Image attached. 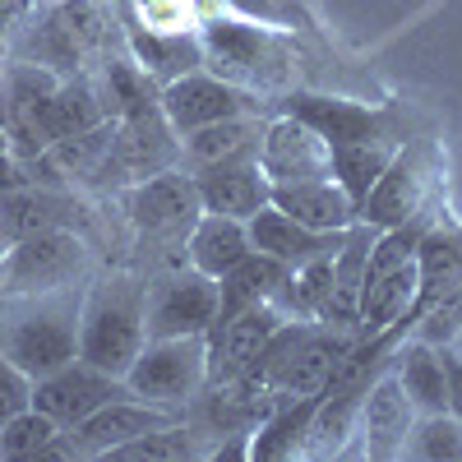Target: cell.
<instances>
[{"instance_id":"6da1fadb","label":"cell","mask_w":462,"mask_h":462,"mask_svg":"<svg viewBox=\"0 0 462 462\" xmlns=\"http://www.w3.org/2000/svg\"><path fill=\"white\" fill-rule=\"evenodd\" d=\"M148 342V278L134 263L97 268L84 282L79 305V356L106 374H121Z\"/></svg>"},{"instance_id":"7a4b0ae2","label":"cell","mask_w":462,"mask_h":462,"mask_svg":"<svg viewBox=\"0 0 462 462\" xmlns=\"http://www.w3.org/2000/svg\"><path fill=\"white\" fill-rule=\"evenodd\" d=\"M121 42L125 28L111 19L102 0H37L5 60H28L69 79V74H88Z\"/></svg>"},{"instance_id":"3957f363","label":"cell","mask_w":462,"mask_h":462,"mask_svg":"<svg viewBox=\"0 0 462 462\" xmlns=\"http://www.w3.org/2000/svg\"><path fill=\"white\" fill-rule=\"evenodd\" d=\"M79 305L84 282L56 291H0V352L28 379H42L79 356Z\"/></svg>"},{"instance_id":"277c9868","label":"cell","mask_w":462,"mask_h":462,"mask_svg":"<svg viewBox=\"0 0 462 462\" xmlns=\"http://www.w3.org/2000/svg\"><path fill=\"white\" fill-rule=\"evenodd\" d=\"M352 346H356L352 328H333V324H319V319H287L273 337H268V346L250 365V374L236 379V383L254 389L273 407L296 402V398H319L333 365L352 352Z\"/></svg>"},{"instance_id":"5b68a950","label":"cell","mask_w":462,"mask_h":462,"mask_svg":"<svg viewBox=\"0 0 462 462\" xmlns=\"http://www.w3.org/2000/svg\"><path fill=\"white\" fill-rule=\"evenodd\" d=\"M121 208H125V222L134 231V245L139 250H152L148 273H162V268L189 263L185 259V241H189V231H195L204 204H199L195 176H189L185 167H171V171H158V176H148V180L125 185L121 189Z\"/></svg>"},{"instance_id":"8992f818","label":"cell","mask_w":462,"mask_h":462,"mask_svg":"<svg viewBox=\"0 0 462 462\" xmlns=\"http://www.w3.org/2000/svg\"><path fill=\"white\" fill-rule=\"evenodd\" d=\"M199 47L204 69L254 97H278L296 79V51L278 28H259L250 19H208L199 28Z\"/></svg>"},{"instance_id":"52a82bcc","label":"cell","mask_w":462,"mask_h":462,"mask_svg":"<svg viewBox=\"0 0 462 462\" xmlns=\"http://www.w3.org/2000/svg\"><path fill=\"white\" fill-rule=\"evenodd\" d=\"M97 273V250L84 231H37V236L14 241L10 250H0V291H56L88 282Z\"/></svg>"},{"instance_id":"ba28073f","label":"cell","mask_w":462,"mask_h":462,"mask_svg":"<svg viewBox=\"0 0 462 462\" xmlns=\"http://www.w3.org/2000/svg\"><path fill=\"white\" fill-rule=\"evenodd\" d=\"M208 383V337H148L134 365L125 370V389L143 402L185 411Z\"/></svg>"},{"instance_id":"9c48e42d","label":"cell","mask_w":462,"mask_h":462,"mask_svg":"<svg viewBox=\"0 0 462 462\" xmlns=\"http://www.w3.org/2000/svg\"><path fill=\"white\" fill-rule=\"evenodd\" d=\"M217 324V278L199 268H162L148 273V337H208Z\"/></svg>"},{"instance_id":"30bf717a","label":"cell","mask_w":462,"mask_h":462,"mask_svg":"<svg viewBox=\"0 0 462 462\" xmlns=\"http://www.w3.org/2000/svg\"><path fill=\"white\" fill-rule=\"evenodd\" d=\"M180 167V134L171 130V121L162 116V106L139 111L130 121H116V139H111V158L102 171V189L97 195H121L125 185L148 180L158 171Z\"/></svg>"},{"instance_id":"8fae6325","label":"cell","mask_w":462,"mask_h":462,"mask_svg":"<svg viewBox=\"0 0 462 462\" xmlns=\"http://www.w3.org/2000/svg\"><path fill=\"white\" fill-rule=\"evenodd\" d=\"M435 185H439V162H435L430 143H407L402 139L398 158L389 162V171H383L374 180V189L365 195L361 222H370L374 231L411 222L416 213H426L435 204Z\"/></svg>"},{"instance_id":"7c38bea8","label":"cell","mask_w":462,"mask_h":462,"mask_svg":"<svg viewBox=\"0 0 462 462\" xmlns=\"http://www.w3.org/2000/svg\"><path fill=\"white\" fill-rule=\"evenodd\" d=\"M60 88V74L28 65V60H0V130L14 158H37L47 152V134H42V106L51 102V93Z\"/></svg>"},{"instance_id":"4fadbf2b","label":"cell","mask_w":462,"mask_h":462,"mask_svg":"<svg viewBox=\"0 0 462 462\" xmlns=\"http://www.w3.org/2000/svg\"><path fill=\"white\" fill-rule=\"evenodd\" d=\"M125 379L121 374H106L97 365H88L84 356L65 361L60 370L32 379V407L47 411L60 430H74L79 420H88L93 411H102L106 402L125 398Z\"/></svg>"},{"instance_id":"5bb4252c","label":"cell","mask_w":462,"mask_h":462,"mask_svg":"<svg viewBox=\"0 0 462 462\" xmlns=\"http://www.w3.org/2000/svg\"><path fill=\"white\" fill-rule=\"evenodd\" d=\"M393 361V356H389ZM416 426V407L407 402L402 383L393 374V365H383L370 389L361 398V416H356V435L346 444V453H361L374 462H398L407 453V435Z\"/></svg>"},{"instance_id":"9a60e30c","label":"cell","mask_w":462,"mask_h":462,"mask_svg":"<svg viewBox=\"0 0 462 462\" xmlns=\"http://www.w3.org/2000/svg\"><path fill=\"white\" fill-rule=\"evenodd\" d=\"M250 111H263V102L236 84L217 79L213 69H189L180 79L162 84V116L171 121L176 134L231 121V116H250Z\"/></svg>"},{"instance_id":"2e32d148","label":"cell","mask_w":462,"mask_h":462,"mask_svg":"<svg viewBox=\"0 0 462 462\" xmlns=\"http://www.w3.org/2000/svg\"><path fill=\"white\" fill-rule=\"evenodd\" d=\"M259 171L268 185H300V180H324L333 176V143L319 139L310 125L296 116L273 111L259 139Z\"/></svg>"},{"instance_id":"e0dca14e","label":"cell","mask_w":462,"mask_h":462,"mask_svg":"<svg viewBox=\"0 0 462 462\" xmlns=\"http://www.w3.org/2000/svg\"><path fill=\"white\" fill-rule=\"evenodd\" d=\"M88 204L79 199V189H47V185H23L0 195V250H10L23 236L37 231H84L88 236Z\"/></svg>"},{"instance_id":"ac0fdd59","label":"cell","mask_w":462,"mask_h":462,"mask_svg":"<svg viewBox=\"0 0 462 462\" xmlns=\"http://www.w3.org/2000/svg\"><path fill=\"white\" fill-rule=\"evenodd\" d=\"M282 324H287V315L278 305H250V310H236L231 319H217L208 328V383L245 379L250 365L259 361V352L268 346V337Z\"/></svg>"},{"instance_id":"d6986e66","label":"cell","mask_w":462,"mask_h":462,"mask_svg":"<svg viewBox=\"0 0 462 462\" xmlns=\"http://www.w3.org/2000/svg\"><path fill=\"white\" fill-rule=\"evenodd\" d=\"M278 111L282 116H296L300 125H310L333 148L337 143H356V139H374V134H389V111H379L370 102H352V97L310 93V88L278 93Z\"/></svg>"},{"instance_id":"ffe728a7","label":"cell","mask_w":462,"mask_h":462,"mask_svg":"<svg viewBox=\"0 0 462 462\" xmlns=\"http://www.w3.org/2000/svg\"><path fill=\"white\" fill-rule=\"evenodd\" d=\"M180 416L185 411H176V407H158V402H143V398L125 393V398L106 402L102 411H93L88 420H79V426L69 430V439L79 448V457H111L121 444H130L148 430H162Z\"/></svg>"},{"instance_id":"44dd1931","label":"cell","mask_w":462,"mask_h":462,"mask_svg":"<svg viewBox=\"0 0 462 462\" xmlns=\"http://www.w3.org/2000/svg\"><path fill=\"white\" fill-rule=\"evenodd\" d=\"M189 176H195V185H199L204 213H222V217L250 222L259 208L273 204V185H268V176L259 171V158H236V162L199 167V171H189Z\"/></svg>"},{"instance_id":"7402d4cb","label":"cell","mask_w":462,"mask_h":462,"mask_svg":"<svg viewBox=\"0 0 462 462\" xmlns=\"http://www.w3.org/2000/svg\"><path fill=\"white\" fill-rule=\"evenodd\" d=\"M88 84L102 102V116L106 121H130V116L139 111H152V106H162V84L152 79V74L121 47H111L93 69H88Z\"/></svg>"},{"instance_id":"603a6c76","label":"cell","mask_w":462,"mask_h":462,"mask_svg":"<svg viewBox=\"0 0 462 462\" xmlns=\"http://www.w3.org/2000/svg\"><path fill=\"white\" fill-rule=\"evenodd\" d=\"M245 231H250V250L287 263L291 273H296V268H305V263H315V259L337 254V245H342V236H346V231H310V226H300L296 217H287V213L273 208V204L259 208V213L245 222Z\"/></svg>"},{"instance_id":"cb8c5ba5","label":"cell","mask_w":462,"mask_h":462,"mask_svg":"<svg viewBox=\"0 0 462 462\" xmlns=\"http://www.w3.org/2000/svg\"><path fill=\"white\" fill-rule=\"evenodd\" d=\"M268 125V111H250V116H231V121L204 125L180 134V167L199 171V167H217V162H236V158H259V139Z\"/></svg>"},{"instance_id":"d4e9b609","label":"cell","mask_w":462,"mask_h":462,"mask_svg":"<svg viewBox=\"0 0 462 462\" xmlns=\"http://www.w3.org/2000/svg\"><path fill=\"white\" fill-rule=\"evenodd\" d=\"M462 287V226L453 222H435L416 245V305H411V324L420 310L448 291Z\"/></svg>"},{"instance_id":"484cf974","label":"cell","mask_w":462,"mask_h":462,"mask_svg":"<svg viewBox=\"0 0 462 462\" xmlns=\"http://www.w3.org/2000/svg\"><path fill=\"white\" fill-rule=\"evenodd\" d=\"M125 51L152 74L158 84H171L189 69H204V47L195 28H125Z\"/></svg>"},{"instance_id":"4316f807","label":"cell","mask_w":462,"mask_h":462,"mask_svg":"<svg viewBox=\"0 0 462 462\" xmlns=\"http://www.w3.org/2000/svg\"><path fill=\"white\" fill-rule=\"evenodd\" d=\"M273 208H282L287 217H296L310 231H346L352 222H361L356 204L346 199V189L333 176L300 180V185H273Z\"/></svg>"},{"instance_id":"83f0119b","label":"cell","mask_w":462,"mask_h":462,"mask_svg":"<svg viewBox=\"0 0 462 462\" xmlns=\"http://www.w3.org/2000/svg\"><path fill=\"white\" fill-rule=\"evenodd\" d=\"M393 374L402 383L407 402L416 407V416H430V411H448V374H444V352L420 337H402L393 346Z\"/></svg>"},{"instance_id":"f1b7e54d","label":"cell","mask_w":462,"mask_h":462,"mask_svg":"<svg viewBox=\"0 0 462 462\" xmlns=\"http://www.w3.org/2000/svg\"><path fill=\"white\" fill-rule=\"evenodd\" d=\"M287 278H291L287 263L250 250L236 268H226L217 278V319H231L236 310H250V305H273Z\"/></svg>"},{"instance_id":"f546056e","label":"cell","mask_w":462,"mask_h":462,"mask_svg":"<svg viewBox=\"0 0 462 462\" xmlns=\"http://www.w3.org/2000/svg\"><path fill=\"white\" fill-rule=\"evenodd\" d=\"M250 254V231L236 217H222V213H199L195 231L185 241V259L189 268H199L208 278H222L226 268H236Z\"/></svg>"},{"instance_id":"4dcf8cb0","label":"cell","mask_w":462,"mask_h":462,"mask_svg":"<svg viewBox=\"0 0 462 462\" xmlns=\"http://www.w3.org/2000/svg\"><path fill=\"white\" fill-rule=\"evenodd\" d=\"M398 148H402V139H393V134H374V139H356V143L333 148V180L346 189V199L356 204V213H361L365 195L374 189V180L398 158Z\"/></svg>"},{"instance_id":"1f68e13d","label":"cell","mask_w":462,"mask_h":462,"mask_svg":"<svg viewBox=\"0 0 462 462\" xmlns=\"http://www.w3.org/2000/svg\"><path fill=\"white\" fill-rule=\"evenodd\" d=\"M111 139H116V121H102L84 134H69V139H56L47 152L51 162L60 167L65 185L69 189H102V171H106V158H111Z\"/></svg>"},{"instance_id":"d6a6232c","label":"cell","mask_w":462,"mask_h":462,"mask_svg":"<svg viewBox=\"0 0 462 462\" xmlns=\"http://www.w3.org/2000/svg\"><path fill=\"white\" fill-rule=\"evenodd\" d=\"M102 102L88 84V74H69V79H60V88L51 93V102L42 106V134L47 143L56 139H69V134H84L93 125H102Z\"/></svg>"},{"instance_id":"836d02e7","label":"cell","mask_w":462,"mask_h":462,"mask_svg":"<svg viewBox=\"0 0 462 462\" xmlns=\"http://www.w3.org/2000/svg\"><path fill=\"white\" fill-rule=\"evenodd\" d=\"M204 430L189 416L171 420L162 430H148L130 444H121L111 453V462H185V457H204Z\"/></svg>"},{"instance_id":"e575fe53","label":"cell","mask_w":462,"mask_h":462,"mask_svg":"<svg viewBox=\"0 0 462 462\" xmlns=\"http://www.w3.org/2000/svg\"><path fill=\"white\" fill-rule=\"evenodd\" d=\"M402 457H411V462H462V420L453 411L416 416Z\"/></svg>"},{"instance_id":"d590c367","label":"cell","mask_w":462,"mask_h":462,"mask_svg":"<svg viewBox=\"0 0 462 462\" xmlns=\"http://www.w3.org/2000/svg\"><path fill=\"white\" fill-rule=\"evenodd\" d=\"M56 435H60L56 420L28 402L23 411H14L5 426H0V453L14 457V462H37V453H42Z\"/></svg>"},{"instance_id":"8d00e7d4","label":"cell","mask_w":462,"mask_h":462,"mask_svg":"<svg viewBox=\"0 0 462 462\" xmlns=\"http://www.w3.org/2000/svg\"><path fill=\"white\" fill-rule=\"evenodd\" d=\"M28 402H32V379L0 352V426H5L14 411H23Z\"/></svg>"},{"instance_id":"74e56055","label":"cell","mask_w":462,"mask_h":462,"mask_svg":"<svg viewBox=\"0 0 462 462\" xmlns=\"http://www.w3.org/2000/svg\"><path fill=\"white\" fill-rule=\"evenodd\" d=\"M32 5H37V0H0V60L10 56V47H14L19 28L28 23Z\"/></svg>"},{"instance_id":"f35d334b","label":"cell","mask_w":462,"mask_h":462,"mask_svg":"<svg viewBox=\"0 0 462 462\" xmlns=\"http://www.w3.org/2000/svg\"><path fill=\"white\" fill-rule=\"evenodd\" d=\"M23 185H32L23 158H14L10 148H0V195H10V189H23Z\"/></svg>"},{"instance_id":"ab89813d","label":"cell","mask_w":462,"mask_h":462,"mask_svg":"<svg viewBox=\"0 0 462 462\" xmlns=\"http://www.w3.org/2000/svg\"><path fill=\"white\" fill-rule=\"evenodd\" d=\"M444 352V374H448V411L462 420V356H453L448 346H439Z\"/></svg>"},{"instance_id":"60d3db41","label":"cell","mask_w":462,"mask_h":462,"mask_svg":"<svg viewBox=\"0 0 462 462\" xmlns=\"http://www.w3.org/2000/svg\"><path fill=\"white\" fill-rule=\"evenodd\" d=\"M448 352H453V356H462V328L453 333V342H448Z\"/></svg>"},{"instance_id":"b9f144b4","label":"cell","mask_w":462,"mask_h":462,"mask_svg":"<svg viewBox=\"0 0 462 462\" xmlns=\"http://www.w3.org/2000/svg\"><path fill=\"white\" fill-rule=\"evenodd\" d=\"M0 148H10V143H5V130H0Z\"/></svg>"},{"instance_id":"7bdbcfd3","label":"cell","mask_w":462,"mask_h":462,"mask_svg":"<svg viewBox=\"0 0 462 462\" xmlns=\"http://www.w3.org/2000/svg\"><path fill=\"white\" fill-rule=\"evenodd\" d=\"M0 457H5V453H0Z\"/></svg>"}]
</instances>
